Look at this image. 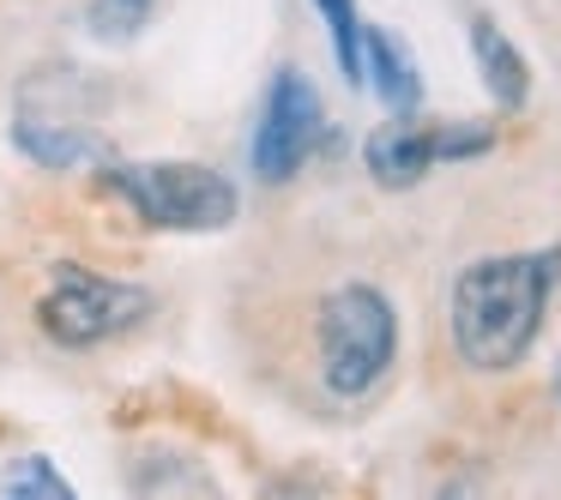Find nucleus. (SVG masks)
Instances as JSON below:
<instances>
[{"label": "nucleus", "instance_id": "nucleus-5", "mask_svg": "<svg viewBox=\"0 0 561 500\" xmlns=\"http://www.w3.org/2000/svg\"><path fill=\"white\" fill-rule=\"evenodd\" d=\"M495 146V127L477 121H416V115H392L363 139V163L375 175V187H416L440 163H471Z\"/></svg>", "mask_w": 561, "mask_h": 500}, {"label": "nucleus", "instance_id": "nucleus-8", "mask_svg": "<svg viewBox=\"0 0 561 500\" xmlns=\"http://www.w3.org/2000/svg\"><path fill=\"white\" fill-rule=\"evenodd\" d=\"M471 61H477L483 91L495 97V109H525V97H531V61L513 49V37L489 13L471 19Z\"/></svg>", "mask_w": 561, "mask_h": 500}, {"label": "nucleus", "instance_id": "nucleus-3", "mask_svg": "<svg viewBox=\"0 0 561 500\" xmlns=\"http://www.w3.org/2000/svg\"><path fill=\"white\" fill-rule=\"evenodd\" d=\"M314 350L332 398H368L399 356V314L375 283H339L320 302Z\"/></svg>", "mask_w": 561, "mask_h": 500}, {"label": "nucleus", "instance_id": "nucleus-11", "mask_svg": "<svg viewBox=\"0 0 561 500\" xmlns=\"http://www.w3.org/2000/svg\"><path fill=\"white\" fill-rule=\"evenodd\" d=\"M314 13L332 37L344 85H363V13H356V0H314Z\"/></svg>", "mask_w": 561, "mask_h": 500}, {"label": "nucleus", "instance_id": "nucleus-10", "mask_svg": "<svg viewBox=\"0 0 561 500\" xmlns=\"http://www.w3.org/2000/svg\"><path fill=\"white\" fill-rule=\"evenodd\" d=\"M151 13H158V0H85V37L103 49H127L151 25Z\"/></svg>", "mask_w": 561, "mask_h": 500}, {"label": "nucleus", "instance_id": "nucleus-1", "mask_svg": "<svg viewBox=\"0 0 561 500\" xmlns=\"http://www.w3.org/2000/svg\"><path fill=\"white\" fill-rule=\"evenodd\" d=\"M561 283V242L531 247V254H489L453 278L447 326L453 350L477 374H507L531 356L537 332H543L549 295Z\"/></svg>", "mask_w": 561, "mask_h": 500}, {"label": "nucleus", "instance_id": "nucleus-9", "mask_svg": "<svg viewBox=\"0 0 561 500\" xmlns=\"http://www.w3.org/2000/svg\"><path fill=\"white\" fill-rule=\"evenodd\" d=\"M363 85H375V97L392 115H416V103H423V79H416L411 49L380 25H363Z\"/></svg>", "mask_w": 561, "mask_h": 500}, {"label": "nucleus", "instance_id": "nucleus-2", "mask_svg": "<svg viewBox=\"0 0 561 500\" xmlns=\"http://www.w3.org/2000/svg\"><path fill=\"white\" fill-rule=\"evenodd\" d=\"M98 187L115 194L139 223L151 230H175V235H211L230 230L242 194L230 175L206 170V163H182V158H158V163H103Z\"/></svg>", "mask_w": 561, "mask_h": 500}, {"label": "nucleus", "instance_id": "nucleus-7", "mask_svg": "<svg viewBox=\"0 0 561 500\" xmlns=\"http://www.w3.org/2000/svg\"><path fill=\"white\" fill-rule=\"evenodd\" d=\"M13 146L37 170H79L103 163V139L91 121H43V115H13Z\"/></svg>", "mask_w": 561, "mask_h": 500}, {"label": "nucleus", "instance_id": "nucleus-4", "mask_svg": "<svg viewBox=\"0 0 561 500\" xmlns=\"http://www.w3.org/2000/svg\"><path fill=\"white\" fill-rule=\"evenodd\" d=\"M146 314H151V295L139 283L103 278V271H79V266L55 271V290L37 302V326L61 350H98V344L134 332Z\"/></svg>", "mask_w": 561, "mask_h": 500}, {"label": "nucleus", "instance_id": "nucleus-6", "mask_svg": "<svg viewBox=\"0 0 561 500\" xmlns=\"http://www.w3.org/2000/svg\"><path fill=\"white\" fill-rule=\"evenodd\" d=\"M327 139V109H320V91L308 85L302 67H278L260 103V127H254V175L266 187L290 182L314 146Z\"/></svg>", "mask_w": 561, "mask_h": 500}, {"label": "nucleus", "instance_id": "nucleus-12", "mask_svg": "<svg viewBox=\"0 0 561 500\" xmlns=\"http://www.w3.org/2000/svg\"><path fill=\"white\" fill-rule=\"evenodd\" d=\"M0 495H13V500H73V482H67L61 470H55L43 452H31V458H19L13 470L0 476Z\"/></svg>", "mask_w": 561, "mask_h": 500}, {"label": "nucleus", "instance_id": "nucleus-13", "mask_svg": "<svg viewBox=\"0 0 561 500\" xmlns=\"http://www.w3.org/2000/svg\"><path fill=\"white\" fill-rule=\"evenodd\" d=\"M556 404H561V362H556Z\"/></svg>", "mask_w": 561, "mask_h": 500}]
</instances>
